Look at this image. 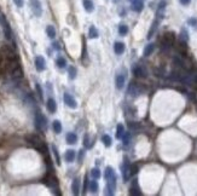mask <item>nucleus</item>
<instances>
[{
    "label": "nucleus",
    "instance_id": "obj_1",
    "mask_svg": "<svg viewBox=\"0 0 197 196\" xmlns=\"http://www.w3.org/2000/svg\"><path fill=\"white\" fill-rule=\"evenodd\" d=\"M104 178L107 179V195H114V191L116 189V173L113 167L108 166L104 172Z\"/></svg>",
    "mask_w": 197,
    "mask_h": 196
},
{
    "label": "nucleus",
    "instance_id": "obj_2",
    "mask_svg": "<svg viewBox=\"0 0 197 196\" xmlns=\"http://www.w3.org/2000/svg\"><path fill=\"white\" fill-rule=\"evenodd\" d=\"M27 142H28L33 148H35L39 153L47 155V151H48V150H47V145L45 144V142H44L39 136H36V134L27 136Z\"/></svg>",
    "mask_w": 197,
    "mask_h": 196
},
{
    "label": "nucleus",
    "instance_id": "obj_3",
    "mask_svg": "<svg viewBox=\"0 0 197 196\" xmlns=\"http://www.w3.org/2000/svg\"><path fill=\"white\" fill-rule=\"evenodd\" d=\"M42 183L45 185H47L56 195H61V193L58 191L59 190V186H58V181H57L56 176L53 174V172H47V174L44 177Z\"/></svg>",
    "mask_w": 197,
    "mask_h": 196
},
{
    "label": "nucleus",
    "instance_id": "obj_4",
    "mask_svg": "<svg viewBox=\"0 0 197 196\" xmlns=\"http://www.w3.org/2000/svg\"><path fill=\"white\" fill-rule=\"evenodd\" d=\"M34 121H35L36 130H39V131L46 130V127H47V120H46V117H45L39 110L35 113V119H34Z\"/></svg>",
    "mask_w": 197,
    "mask_h": 196
},
{
    "label": "nucleus",
    "instance_id": "obj_5",
    "mask_svg": "<svg viewBox=\"0 0 197 196\" xmlns=\"http://www.w3.org/2000/svg\"><path fill=\"white\" fill-rule=\"evenodd\" d=\"M0 23H1V27H2V30H4V35L7 40H11L12 39V30H11V27L6 19V17L4 15H0Z\"/></svg>",
    "mask_w": 197,
    "mask_h": 196
},
{
    "label": "nucleus",
    "instance_id": "obj_6",
    "mask_svg": "<svg viewBox=\"0 0 197 196\" xmlns=\"http://www.w3.org/2000/svg\"><path fill=\"white\" fill-rule=\"evenodd\" d=\"M144 87H141V85L137 84V83H131L129 86H128V93L132 96V97H137L141 95L144 92Z\"/></svg>",
    "mask_w": 197,
    "mask_h": 196
},
{
    "label": "nucleus",
    "instance_id": "obj_7",
    "mask_svg": "<svg viewBox=\"0 0 197 196\" xmlns=\"http://www.w3.org/2000/svg\"><path fill=\"white\" fill-rule=\"evenodd\" d=\"M121 171H122L124 181L127 182L129 179V176H131V162H129V160H128L127 156L124 157V164L121 165Z\"/></svg>",
    "mask_w": 197,
    "mask_h": 196
},
{
    "label": "nucleus",
    "instance_id": "obj_8",
    "mask_svg": "<svg viewBox=\"0 0 197 196\" xmlns=\"http://www.w3.org/2000/svg\"><path fill=\"white\" fill-rule=\"evenodd\" d=\"M29 2H30V9H31L33 14L36 17H40L42 15V7L40 1L39 0H29Z\"/></svg>",
    "mask_w": 197,
    "mask_h": 196
},
{
    "label": "nucleus",
    "instance_id": "obj_9",
    "mask_svg": "<svg viewBox=\"0 0 197 196\" xmlns=\"http://www.w3.org/2000/svg\"><path fill=\"white\" fill-rule=\"evenodd\" d=\"M63 99H64V103H65L69 108H71V109H76V108H78V103H76L75 98L73 97L71 95H69V93H64Z\"/></svg>",
    "mask_w": 197,
    "mask_h": 196
},
{
    "label": "nucleus",
    "instance_id": "obj_10",
    "mask_svg": "<svg viewBox=\"0 0 197 196\" xmlns=\"http://www.w3.org/2000/svg\"><path fill=\"white\" fill-rule=\"evenodd\" d=\"M35 68L38 71H44L46 68V62H45V58L42 56L35 57Z\"/></svg>",
    "mask_w": 197,
    "mask_h": 196
},
{
    "label": "nucleus",
    "instance_id": "obj_11",
    "mask_svg": "<svg viewBox=\"0 0 197 196\" xmlns=\"http://www.w3.org/2000/svg\"><path fill=\"white\" fill-rule=\"evenodd\" d=\"M129 194H131V195H137V196L141 195V191H140V189H139V185H138V181H137V179H133L132 185H131V188H129Z\"/></svg>",
    "mask_w": 197,
    "mask_h": 196
},
{
    "label": "nucleus",
    "instance_id": "obj_12",
    "mask_svg": "<svg viewBox=\"0 0 197 196\" xmlns=\"http://www.w3.org/2000/svg\"><path fill=\"white\" fill-rule=\"evenodd\" d=\"M143 1H144V0H136V1H132V5H131L132 10L136 11V12H140V11H143V9H144V2H143Z\"/></svg>",
    "mask_w": 197,
    "mask_h": 196
},
{
    "label": "nucleus",
    "instance_id": "obj_13",
    "mask_svg": "<svg viewBox=\"0 0 197 196\" xmlns=\"http://www.w3.org/2000/svg\"><path fill=\"white\" fill-rule=\"evenodd\" d=\"M46 107H47V110L50 113H56L57 110V103L53 98H48L47 102H46Z\"/></svg>",
    "mask_w": 197,
    "mask_h": 196
},
{
    "label": "nucleus",
    "instance_id": "obj_14",
    "mask_svg": "<svg viewBox=\"0 0 197 196\" xmlns=\"http://www.w3.org/2000/svg\"><path fill=\"white\" fill-rule=\"evenodd\" d=\"M79 190H80V179L75 178L71 183V191L74 195H79Z\"/></svg>",
    "mask_w": 197,
    "mask_h": 196
},
{
    "label": "nucleus",
    "instance_id": "obj_15",
    "mask_svg": "<svg viewBox=\"0 0 197 196\" xmlns=\"http://www.w3.org/2000/svg\"><path fill=\"white\" fill-rule=\"evenodd\" d=\"M133 74L137 78H146V70L144 69L143 67H136L133 69Z\"/></svg>",
    "mask_w": 197,
    "mask_h": 196
},
{
    "label": "nucleus",
    "instance_id": "obj_16",
    "mask_svg": "<svg viewBox=\"0 0 197 196\" xmlns=\"http://www.w3.org/2000/svg\"><path fill=\"white\" fill-rule=\"evenodd\" d=\"M114 51H115L116 55H122L125 52V44L124 42H115Z\"/></svg>",
    "mask_w": 197,
    "mask_h": 196
},
{
    "label": "nucleus",
    "instance_id": "obj_17",
    "mask_svg": "<svg viewBox=\"0 0 197 196\" xmlns=\"http://www.w3.org/2000/svg\"><path fill=\"white\" fill-rule=\"evenodd\" d=\"M82 5H84L85 10L87 12H92L94 10V5H93L92 0H82Z\"/></svg>",
    "mask_w": 197,
    "mask_h": 196
},
{
    "label": "nucleus",
    "instance_id": "obj_18",
    "mask_svg": "<svg viewBox=\"0 0 197 196\" xmlns=\"http://www.w3.org/2000/svg\"><path fill=\"white\" fill-rule=\"evenodd\" d=\"M174 39H175V36H174V33H172V32H167V33L163 35V38H162L163 41L168 42V44H173V42H174Z\"/></svg>",
    "mask_w": 197,
    "mask_h": 196
},
{
    "label": "nucleus",
    "instance_id": "obj_19",
    "mask_svg": "<svg viewBox=\"0 0 197 196\" xmlns=\"http://www.w3.org/2000/svg\"><path fill=\"white\" fill-rule=\"evenodd\" d=\"M65 139H67V143H68V144H75V143L78 142V136H76L74 132H69V133L67 134Z\"/></svg>",
    "mask_w": 197,
    "mask_h": 196
},
{
    "label": "nucleus",
    "instance_id": "obj_20",
    "mask_svg": "<svg viewBox=\"0 0 197 196\" xmlns=\"http://www.w3.org/2000/svg\"><path fill=\"white\" fill-rule=\"evenodd\" d=\"M125 86V75H117L116 76V87L119 90H122Z\"/></svg>",
    "mask_w": 197,
    "mask_h": 196
},
{
    "label": "nucleus",
    "instance_id": "obj_21",
    "mask_svg": "<svg viewBox=\"0 0 197 196\" xmlns=\"http://www.w3.org/2000/svg\"><path fill=\"white\" fill-rule=\"evenodd\" d=\"M64 157H65V161H67V162H73V161L75 160V151H74V150H71V149L67 150V153H65V155H64Z\"/></svg>",
    "mask_w": 197,
    "mask_h": 196
},
{
    "label": "nucleus",
    "instance_id": "obj_22",
    "mask_svg": "<svg viewBox=\"0 0 197 196\" xmlns=\"http://www.w3.org/2000/svg\"><path fill=\"white\" fill-rule=\"evenodd\" d=\"M46 33H47V36H48L50 39H55V38H56V29H55L53 26H47Z\"/></svg>",
    "mask_w": 197,
    "mask_h": 196
},
{
    "label": "nucleus",
    "instance_id": "obj_23",
    "mask_svg": "<svg viewBox=\"0 0 197 196\" xmlns=\"http://www.w3.org/2000/svg\"><path fill=\"white\" fill-rule=\"evenodd\" d=\"M98 30L97 28L94 27V26H91L90 27V30H88V36L91 38V39H97L98 38Z\"/></svg>",
    "mask_w": 197,
    "mask_h": 196
},
{
    "label": "nucleus",
    "instance_id": "obj_24",
    "mask_svg": "<svg viewBox=\"0 0 197 196\" xmlns=\"http://www.w3.org/2000/svg\"><path fill=\"white\" fill-rule=\"evenodd\" d=\"M56 64L58 68H61V69H63V68H65L67 67V59L64 58V57H58L56 61Z\"/></svg>",
    "mask_w": 197,
    "mask_h": 196
},
{
    "label": "nucleus",
    "instance_id": "obj_25",
    "mask_svg": "<svg viewBox=\"0 0 197 196\" xmlns=\"http://www.w3.org/2000/svg\"><path fill=\"white\" fill-rule=\"evenodd\" d=\"M158 19H155L154 21V23H153V26H151V28L149 30V34H148V39H151L153 38V35H154V33L156 32V29H157V24H158Z\"/></svg>",
    "mask_w": 197,
    "mask_h": 196
},
{
    "label": "nucleus",
    "instance_id": "obj_26",
    "mask_svg": "<svg viewBox=\"0 0 197 196\" xmlns=\"http://www.w3.org/2000/svg\"><path fill=\"white\" fill-rule=\"evenodd\" d=\"M102 142H103V144H104L105 147H108V148L113 144L111 137H110V136H108V134H103V136H102Z\"/></svg>",
    "mask_w": 197,
    "mask_h": 196
},
{
    "label": "nucleus",
    "instance_id": "obj_27",
    "mask_svg": "<svg viewBox=\"0 0 197 196\" xmlns=\"http://www.w3.org/2000/svg\"><path fill=\"white\" fill-rule=\"evenodd\" d=\"M154 50H155V45L154 44H149V45H146V47H145V50H144V56H150L153 52H154Z\"/></svg>",
    "mask_w": 197,
    "mask_h": 196
},
{
    "label": "nucleus",
    "instance_id": "obj_28",
    "mask_svg": "<svg viewBox=\"0 0 197 196\" xmlns=\"http://www.w3.org/2000/svg\"><path fill=\"white\" fill-rule=\"evenodd\" d=\"M51 149H52V153L55 155V159H56V164L59 166L61 165V157H59V154H58V149H57V147L55 144H52L51 145Z\"/></svg>",
    "mask_w": 197,
    "mask_h": 196
},
{
    "label": "nucleus",
    "instance_id": "obj_29",
    "mask_svg": "<svg viewBox=\"0 0 197 196\" xmlns=\"http://www.w3.org/2000/svg\"><path fill=\"white\" fill-rule=\"evenodd\" d=\"M124 134H125V127L120 124V125H117V130H116V138L121 139Z\"/></svg>",
    "mask_w": 197,
    "mask_h": 196
},
{
    "label": "nucleus",
    "instance_id": "obj_30",
    "mask_svg": "<svg viewBox=\"0 0 197 196\" xmlns=\"http://www.w3.org/2000/svg\"><path fill=\"white\" fill-rule=\"evenodd\" d=\"M52 128H53V131L56 133H61L62 132V124H61V121L59 120H55L53 124H52Z\"/></svg>",
    "mask_w": 197,
    "mask_h": 196
},
{
    "label": "nucleus",
    "instance_id": "obj_31",
    "mask_svg": "<svg viewBox=\"0 0 197 196\" xmlns=\"http://www.w3.org/2000/svg\"><path fill=\"white\" fill-rule=\"evenodd\" d=\"M90 190H91V193H94V194L98 191V183H97L96 179L91 181V183H90Z\"/></svg>",
    "mask_w": 197,
    "mask_h": 196
},
{
    "label": "nucleus",
    "instance_id": "obj_32",
    "mask_svg": "<svg viewBox=\"0 0 197 196\" xmlns=\"http://www.w3.org/2000/svg\"><path fill=\"white\" fill-rule=\"evenodd\" d=\"M91 177H92V179H99L100 178V171L98 168H92L91 169Z\"/></svg>",
    "mask_w": 197,
    "mask_h": 196
},
{
    "label": "nucleus",
    "instance_id": "obj_33",
    "mask_svg": "<svg viewBox=\"0 0 197 196\" xmlns=\"http://www.w3.org/2000/svg\"><path fill=\"white\" fill-rule=\"evenodd\" d=\"M68 73H69V79L70 80H74L75 78H76V68L75 67H69V69H68Z\"/></svg>",
    "mask_w": 197,
    "mask_h": 196
},
{
    "label": "nucleus",
    "instance_id": "obj_34",
    "mask_svg": "<svg viewBox=\"0 0 197 196\" xmlns=\"http://www.w3.org/2000/svg\"><path fill=\"white\" fill-rule=\"evenodd\" d=\"M127 33H128V27L126 24H120L119 26V34L120 35H126Z\"/></svg>",
    "mask_w": 197,
    "mask_h": 196
},
{
    "label": "nucleus",
    "instance_id": "obj_35",
    "mask_svg": "<svg viewBox=\"0 0 197 196\" xmlns=\"http://www.w3.org/2000/svg\"><path fill=\"white\" fill-rule=\"evenodd\" d=\"M180 40L182 41H187L189 40V36H187V32H186V29H182V32H180Z\"/></svg>",
    "mask_w": 197,
    "mask_h": 196
},
{
    "label": "nucleus",
    "instance_id": "obj_36",
    "mask_svg": "<svg viewBox=\"0 0 197 196\" xmlns=\"http://www.w3.org/2000/svg\"><path fill=\"white\" fill-rule=\"evenodd\" d=\"M129 138H131V133H129V132H125V134H124L122 138H121L125 145H127V144L129 143Z\"/></svg>",
    "mask_w": 197,
    "mask_h": 196
},
{
    "label": "nucleus",
    "instance_id": "obj_37",
    "mask_svg": "<svg viewBox=\"0 0 197 196\" xmlns=\"http://www.w3.org/2000/svg\"><path fill=\"white\" fill-rule=\"evenodd\" d=\"M84 145L86 148H91V145H92V144L90 143V136H88L87 133L85 134V137H84Z\"/></svg>",
    "mask_w": 197,
    "mask_h": 196
},
{
    "label": "nucleus",
    "instance_id": "obj_38",
    "mask_svg": "<svg viewBox=\"0 0 197 196\" xmlns=\"http://www.w3.org/2000/svg\"><path fill=\"white\" fill-rule=\"evenodd\" d=\"M35 88H36V92H38V96H39V98L40 99H44V95H42V90L41 87H40V85L39 84H35Z\"/></svg>",
    "mask_w": 197,
    "mask_h": 196
},
{
    "label": "nucleus",
    "instance_id": "obj_39",
    "mask_svg": "<svg viewBox=\"0 0 197 196\" xmlns=\"http://www.w3.org/2000/svg\"><path fill=\"white\" fill-rule=\"evenodd\" d=\"M87 186H88V177H87V176H85V179H84V188H82V189H84V190H82V191H84V194L86 193V191H87Z\"/></svg>",
    "mask_w": 197,
    "mask_h": 196
},
{
    "label": "nucleus",
    "instance_id": "obj_40",
    "mask_svg": "<svg viewBox=\"0 0 197 196\" xmlns=\"http://www.w3.org/2000/svg\"><path fill=\"white\" fill-rule=\"evenodd\" d=\"M187 23H189L190 26H192V27H197V18H190V19L187 21Z\"/></svg>",
    "mask_w": 197,
    "mask_h": 196
},
{
    "label": "nucleus",
    "instance_id": "obj_41",
    "mask_svg": "<svg viewBox=\"0 0 197 196\" xmlns=\"http://www.w3.org/2000/svg\"><path fill=\"white\" fill-rule=\"evenodd\" d=\"M136 173H138V166L131 165V176H132V174H136Z\"/></svg>",
    "mask_w": 197,
    "mask_h": 196
},
{
    "label": "nucleus",
    "instance_id": "obj_42",
    "mask_svg": "<svg viewBox=\"0 0 197 196\" xmlns=\"http://www.w3.org/2000/svg\"><path fill=\"white\" fill-rule=\"evenodd\" d=\"M14 2L16 4V6H17V7H22V6H23V4H24V1H23V0H14Z\"/></svg>",
    "mask_w": 197,
    "mask_h": 196
},
{
    "label": "nucleus",
    "instance_id": "obj_43",
    "mask_svg": "<svg viewBox=\"0 0 197 196\" xmlns=\"http://www.w3.org/2000/svg\"><path fill=\"white\" fill-rule=\"evenodd\" d=\"M84 156H85V150H81V151H80V155H79V162H82Z\"/></svg>",
    "mask_w": 197,
    "mask_h": 196
},
{
    "label": "nucleus",
    "instance_id": "obj_44",
    "mask_svg": "<svg viewBox=\"0 0 197 196\" xmlns=\"http://www.w3.org/2000/svg\"><path fill=\"white\" fill-rule=\"evenodd\" d=\"M179 1H180V4H182V5H189L191 0H179Z\"/></svg>",
    "mask_w": 197,
    "mask_h": 196
},
{
    "label": "nucleus",
    "instance_id": "obj_45",
    "mask_svg": "<svg viewBox=\"0 0 197 196\" xmlns=\"http://www.w3.org/2000/svg\"><path fill=\"white\" fill-rule=\"evenodd\" d=\"M53 49H56V50H59V49H61V47L58 46V42H55V44H53Z\"/></svg>",
    "mask_w": 197,
    "mask_h": 196
},
{
    "label": "nucleus",
    "instance_id": "obj_46",
    "mask_svg": "<svg viewBox=\"0 0 197 196\" xmlns=\"http://www.w3.org/2000/svg\"><path fill=\"white\" fill-rule=\"evenodd\" d=\"M114 2H117V1H119V0H113Z\"/></svg>",
    "mask_w": 197,
    "mask_h": 196
},
{
    "label": "nucleus",
    "instance_id": "obj_47",
    "mask_svg": "<svg viewBox=\"0 0 197 196\" xmlns=\"http://www.w3.org/2000/svg\"><path fill=\"white\" fill-rule=\"evenodd\" d=\"M128 1H131V2H132V1H136V0H128Z\"/></svg>",
    "mask_w": 197,
    "mask_h": 196
},
{
    "label": "nucleus",
    "instance_id": "obj_48",
    "mask_svg": "<svg viewBox=\"0 0 197 196\" xmlns=\"http://www.w3.org/2000/svg\"><path fill=\"white\" fill-rule=\"evenodd\" d=\"M195 80H196V83H197V75H196V79H195Z\"/></svg>",
    "mask_w": 197,
    "mask_h": 196
}]
</instances>
